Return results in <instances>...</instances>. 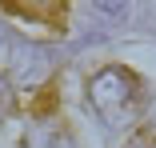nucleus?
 I'll list each match as a JSON object with an SVG mask.
<instances>
[{
  "mask_svg": "<svg viewBox=\"0 0 156 148\" xmlns=\"http://www.w3.org/2000/svg\"><path fill=\"white\" fill-rule=\"evenodd\" d=\"M88 104L96 108V116L108 124V128H128L140 108H144V88H140V76L128 72V68H104L88 80Z\"/></svg>",
  "mask_w": 156,
  "mask_h": 148,
  "instance_id": "1",
  "label": "nucleus"
},
{
  "mask_svg": "<svg viewBox=\"0 0 156 148\" xmlns=\"http://www.w3.org/2000/svg\"><path fill=\"white\" fill-rule=\"evenodd\" d=\"M4 8H12L16 16H28V20H40V24H60L64 20V8L68 0H0Z\"/></svg>",
  "mask_w": 156,
  "mask_h": 148,
  "instance_id": "2",
  "label": "nucleus"
},
{
  "mask_svg": "<svg viewBox=\"0 0 156 148\" xmlns=\"http://www.w3.org/2000/svg\"><path fill=\"white\" fill-rule=\"evenodd\" d=\"M24 148H72V136L60 132L56 124H36L32 132H28Z\"/></svg>",
  "mask_w": 156,
  "mask_h": 148,
  "instance_id": "3",
  "label": "nucleus"
},
{
  "mask_svg": "<svg viewBox=\"0 0 156 148\" xmlns=\"http://www.w3.org/2000/svg\"><path fill=\"white\" fill-rule=\"evenodd\" d=\"M12 108H16V92H12L8 76H0V120H4V116H12Z\"/></svg>",
  "mask_w": 156,
  "mask_h": 148,
  "instance_id": "4",
  "label": "nucleus"
},
{
  "mask_svg": "<svg viewBox=\"0 0 156 148\" xmlns=\"http://www.w3.org/2000/svg\"><path fill=\"white\" fill-rule=\"evenodd\" d=\"M96 4H100L104 12H116V16L124 12V0H96Z\"/></svg>",
  "mask_w": 156,
  "mask_h": 148,
  "instance_id": "5",
  "label": "nucleus"
},
{
  "mask_svg": "<svg viewBox=\"0 0 156 148\" xmlns=\"http://www.w3.org/2000/svg\"><path fill=\"white\" fill-rule=\"evenodd\" d=\"M128 148H156V136H148V132H144V136H136Z\"/></svg>",
  "mask_w": 156,
  "mask_h": 148,
  "instance_id": "6",
  "label": "nucleus"
}]
</instances>
